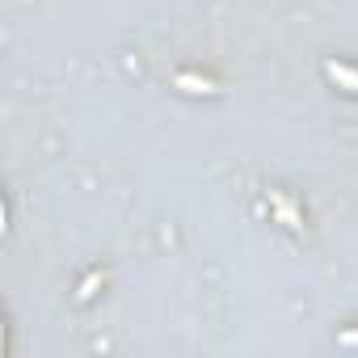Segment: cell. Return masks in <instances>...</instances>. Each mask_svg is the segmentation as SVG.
<instances>
[{"label": "cell", "instance_id": "obj_3", "mask_svg": "<svg viewBox=\"0 0 358 358\" xmlns=\"http://www.w3.org/2000/svg\"><path fill=\"white\" fill-rule=\"evenodd\" d=\"M93 287H97V274H93V278H89V282H85V287H80V303H85V299H89V295H93Z\"/></svg>", "mask_w": 358, "mask_h": 358}, {"label": "cell", "instance_id": "obj_1", "mask_svg": "<svg viewBox=\"0 0 358 358\" xmlns=\"http://www.w3.org/2000/svg\"><path fill=\"white\" fill-rule=\"evenodd\" d=\"M324 76H329V80H337V85H345L350 93H358V72H354V68H345V64H333V59H329V64H324Z\"/></svg>", "mask_w": 358, "mask_h": 358}, {"label": "cell", "instance_id": "obj_2", "mask_svg": "<svg viewBox=\"0 0 358 358\" xmlns=\"http://www.w3.org/2000/svg\"><path fill=\"white\" fill-rule=\"evenodd\" d=\"M177 89H186V93H215V85L199 80V76H177Z\"/></svg>", "mask_w": 358, "mask_h": 358}]
</instances>
